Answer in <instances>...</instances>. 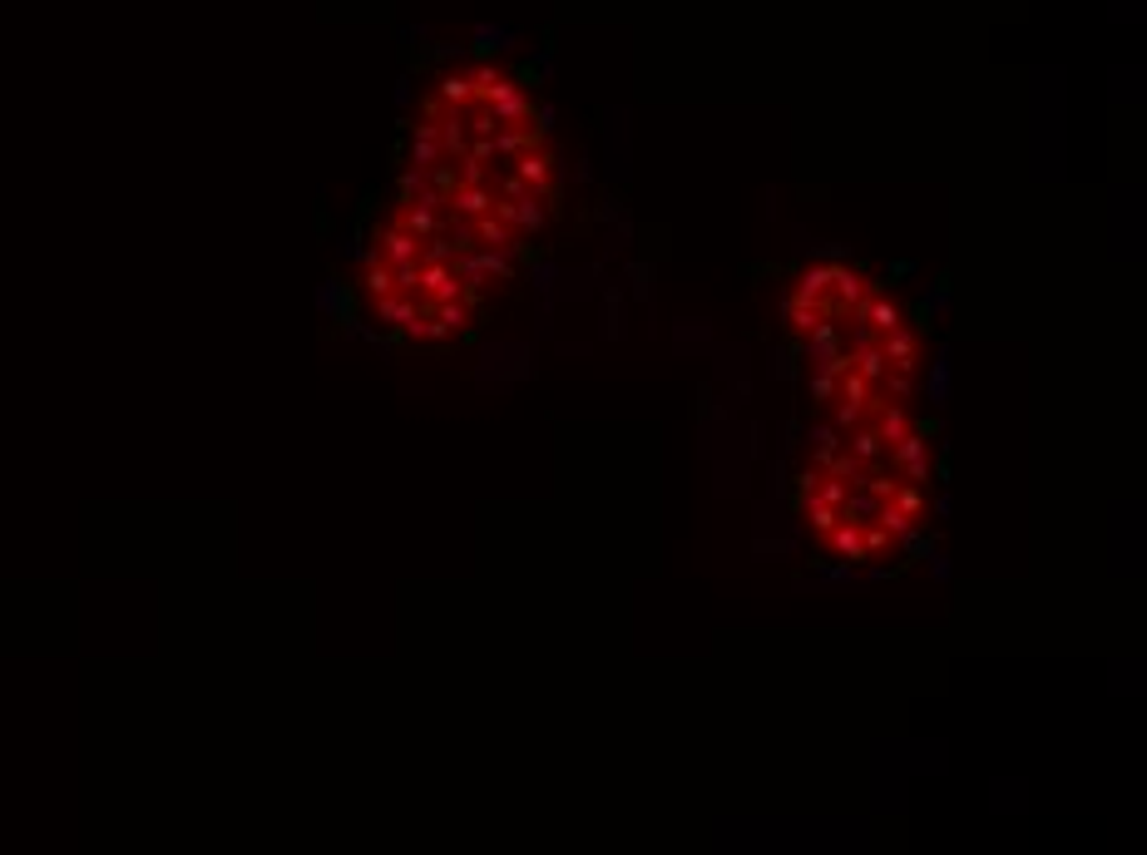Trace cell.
<instances>
[{"mask_svg": "<svg viewBox=\"0 0 1147 855\" xmlns=\"http://www.w3.org/2000/svg\"><path fill=\"white\" fill-rule=\"evenodd\" d=\"M880 342V352H886V362H890V371H915V356H920V336L910 332V326H896V332H886V336H876Z\"/></svg>", "mask_w": 1147, "mask_h": 855, "instance_id": "4", "label": "cell"}, {"mask_svg": "<svg viewBox=\"0 0 1147 855\" xmlns=\"http://www.w3.org/2000/svg\"><path fill=\"white\" fill-rule=\"evenodd\" d=\"M860 544H866V559H880V554H890V549H896V534H890L886 524L866 520V524H860Z\"/></svg>", "mask_w": 1147, "mask_h": 855, "instance_id": "12", "label": "cell"}, {"mask_svg": "<svg viewBox=\"0 0 1147 855\" xmlns=\"http://www.w3.org/2000/svg\"><path fill=\"white\" fill-rule=\"evenodd\" d=\"M846 494H851V484H846V480H836V474H826V470H821L816 500H826V504H836V510H841V500H846Z\"/></svg>", "mask_w": 1147, "mask_h": 855, "instance_id": "18", "label": "cell"}, {"mask_svg": "<svg viewBox=\"0 0 1147 855\" xmlns=\"http://www.w3.org/2000/svg\"><path fill=\"white\" fill-rule=\"evenodd\" d=\"M792 297H796V302H812V307L826 312V297H831V262H812V268L796 272Z\"/></svg>", "mask_w": 1147, "mask_h": 855, "instance_id": "6", "label": "cell"}, {"mask_svg": "<svg viewBox=\"0 0 1147 855\" xmlns=\"http://www.w3.org/2000/svg\"><path fill=\"white\" fill-rule=\"evenodd\" d=\"M890 500H896L900 510L910 514L915 524H920V520H925V500H930V490H920V484H905V480H900V490L890 494Z\"/></svg>", "mask_w": 1147, "mask_h": 855, "instance_id": "15", "label": "cell"}, {"mask_svg": "<svg viewBox=\"0 0 1147 855\" xmlns=\"http://www.w3.org/2000/svg\"><path fill=\"white\" fill-rule=\"evenodd\" d=\"M816 484H821V470L806 465V470L792 480V500H806V494H816Z\"/></svg>", "mask_w": 1147, "mask_h": 855, "instance_id": "19", "label": "cell"}, {"mask_svg": "<svg viewBox=\"0 0 1147 855\" xmlns=\"http://www.w3.org/2000/svg\"><path fill=\"white\" fill-rule=\"evenodd\" d=\"M475 307L480 302L475 297H450V302H430V322H436V342H446L450 332H465L470 336V326H475Z\"/></svg>", "mask_w": 1147, "mask_h": 855, "instance_id": "2", "label": "cell"}, {"mask_svg": "<svg viewBox=\"0 0 1147 855\" xmlns=\"http://www.w3.org/2000/svg\"><path fill=\"white\" fill-rule=\"evenodd\" d=\"M846 436H851V440H841V446L851 450V460H856V465H880V460H886V440H880V430L870 426V416L856 420Z\"/></svg>", "mask_w": 1147, "mask_h": 855, "instance_id": "5", "label": "cell"}, {"mask_svg": "<svg viewBox=\"0 0 1147 855\" xmlns=\"http://www.w3.org/2000/svg\"><path fill=\"white\" fill-rule=\"evenodd\" d=\"M821 470H826V474H836V480H846V484H856V474H860V465L851 460V450H846V446H841V450H836V456H831Z\"/></svg>", "mask_w": 1147, "mask_h": 855, "instance_id": "17", "label": "cell"}, {"mask_svg": "<svg viewBox=\"0 0 1147 855\" xmlns=\"http://www.w3.org/2000/svg\"><path fill=\"white\" fill-rule=\"evenodd\" d=\"M821 316H826L821 307H812V302H796L792 292H786V302H782V322H786V336H792V342H802V336L812 332Z\"/></svg>", "mask_w": 1147, "mask_h": 855, "instance_id": "8", "label": "cell"}, {"mask_svg": "<svg viewBox=\"0 0 1147 855\" xmlns=\"http://www.w3.org/2000/svg\"><path fill=\"white\" fill-rule=\"evenodd\" d=\"M416 193H426V168H401L396 174V203H406V198H416Z\"/></svg>", "mask_w": 1147, "mask_h": 855, "instance_id": "16", "label": "cell"}, {"mask_svg": "<svg viewBox=\"0 0 1147 855\" xmlns=\"http://www.w3.org/2000/svg\"><path fill=\"white\" fill-rule=\"evenodd\" d=\"M371 248H376V258L386 262V268H406V262H420V238H410L406 228H396V223H381L371 233Z\"/></svg>", "mask_w": 1147, "mask_h": 855, "instance_id": "1", "label": "cell"}, {"mask_svg": "<svg viewBox=\"0 0 1147 855\" xmlns=\"http://www.w3.org/2000/svg\"><path fill=\"white\" fill-rule=\"evenodd\" d=\"M826 544H831V554L851 559V564H860V559H866V544H860V524H851V520H836V530L826 534Z\"/></svg>", "mask_w": 1147, "mask_h": 855, "instance_id": "10", "label": "cell"}, {"mask_svg": "<svg viewBox=\"0 0 1147 855\" xmlns=\"http://www.w3.org/2000/svg\"><path fill=\"white\" fill-rule=\"evenodd\" d=\"M836 450H841V430H836V426H816V430H812V465L821 470L831 456H836Z\"/></svg>", "mask_w": 1147, "mask_h": 855, "instance_id": "14", "label": "cell"}, {"mask_svg": "<svg viewBox=\"0 0 1147 855\" xmlns=\"http://www.w3.org/2000/svg\"><path fill=\"white\" fill-rule=\"evenodd\" d=\"M494 208V183H456L446 198V213L450 218H465V223H475L480 213H490Z\"/></svg>", "mask_w": 1147, "mask_h": 855, "instance_id": "3", "label": "cell"}, {"mask_svg": "<svg viewBox=\"0 0 1147 855\" xmlns=\"http://www.w3.org/2000/svg\"><path fill=\"white\" fill-rule=\"evenodd\" d=\"M792 504H796V510L806 514V524H812V530L821 534V540H826V534L836 530V520H841V514H836V504L816 500V494H806V500H792Z\"/></svg>", "mask_w": 1147, "mask_h": 855, "instance_id": "11", "label": "cell"}, {"mask_svg": "<svg viewBox=\"0 0 1147 855\" xmlns=\"http://www.w3.org/2000/svg\"><path fill=\"white\" fill-rule=\"evenodd\" d=\"M806 396H812V406H826V400H836V371H826V366H812V371H806Z\"/></svg>", "mask_w": 1147, "mask_h": 855, "instance_id": "13", "label": "cell"}, {"mask_svg": "<svg viewBox=\"0 0 1147 855\" xmlns=\"http://www.w3.org/2000/svg\"><path fill=\"white\" fill-rule=\"evenodd\" d=\"M544 223H550V208H544L540 193H524L520 203H514V233L520 238H540Z\"/></svg>", "mask_w": 1147, "mask_h": 855, "instance_id": "7", "label": "cell"}, {"mask_svg": "<svg viewBox=\"0 0 1147 855\" xmlns=\"http://www.w3.org/2000/svg\"><path fill=\"white\" fill-rule=\"evenodd\" d=\"M470 233H475V248H500V252L510 248L514 238H520V233H514L510 223H500V218H494V213H480L475 223H470Z\"/></svg>", "mask_w": 1147, "mask_h": 855, "instance_id": "9", "label": "cell"}]
</instances>
